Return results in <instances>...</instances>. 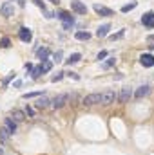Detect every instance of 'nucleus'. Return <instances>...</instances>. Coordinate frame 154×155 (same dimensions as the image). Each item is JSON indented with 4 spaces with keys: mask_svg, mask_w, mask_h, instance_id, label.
Instances as JSON below:
<instances>
[{
    "mask_svg": "<svg viewBox=\"0 0 154 155\" xmlns=\"http://www.w3.org/2000/svg\"><path fill=\"white\" fill-rule=\"evenodd\" d=\"M37 56H38L42 61H45V60L49 58V49H47V47H40L38 51H37Z\"/></svg>",
    "mask_w": 154,
    "mask_h": 155,
    "instance_id": "obj_16",
    "label": "nucleus"
},
{
    "mask_svg": "<svg viewBox=\"0 0 154 155\" xmlns=\"http://www.w3.org/2000/svg\"><path fill=\"white\" fill-rule=\"evenodd\" d=\"M114 99H116L114 90H105L103 94H100V103L102 105H111V103H114Z\"/></svg>",
    "mask_w": 154,
    "mask_h": 155,
    "instance_id": "obj_3",
    "label": "nucleus"
},
{
    "mask_svg": "<svg viewBox=\"0 0 154 155\" xmlns=\"http://www.w3.org/2000/svg\"><path fill=\"white\" fill-rule=\"evenodd\" d=\"M40 74H42V69H40V67H33V71H31V78H33V79H38Z\"/></svg>",
    "mask_w": 154,
    "mask_h": 155,
    "instance_id": "obj_26",
    "label": "nucleus"
},
{
    "mask_svg": "<svg viewBox=\"0 0 154 155\" xmlns=\"http://www.w3.org/2000/svg\"><path fill=\"white\" fill-rule=\"evenodd\" d=\"M51 2H53V4H58V2H60V0H51Z\"/></svg>",
    "mask_w": 154,
    "mask_h": 155,
    "instance_id": "obj_36",
    "label": "nucleus"
},
{
    "mask_svg": "<svg viewBox=\"0 0 154 155\" xmlns=\"http://www.w3.org/2000/svg\"><path fill=\"white\" fill-rule=\"evenodd\" d=\"M24 67H26V71H33V63H29V61H27Z\"/></svg>",
    "mask_w": 154,
    "mask_h": 155,
    "instance_id": "obj_34",
    "label": "nucleus"
},
{
    "mask_svg": "<svg viewBox=\"0 0 154 155\" xmlns=\"http://www.w3.org/2000/svg\"><path fill=\"white\" fill-rule=\"evenodd\" d=\"M9 137H11V134H9L5 128H0V143H2V144H5V143L9 141Z\"/></svg>",
    "mask_w": 154,
    "mask_h": 155,
    "instance_id": "obj_20",
    "label": "nucleus"
},
{
    "mask_svg": "<svg viewBox=\"0 0 154 155\" xmlns=\"http://www.w3.org/2000/svg\"><path fill=\"white\" fill-rule=\"evenodd\" d=\"M136 2H131V4H127V5H123L121 7V13H129V11H132V9H136Z\"/></svg>",
    "mask_w": 154,
    "mask_h": 155,
    "instance_id": "obj_22",
    "label": "nucleus"
},
{
    "mask_svg": "<svg viewBox=\"0 0 154 155\" xmlns=\"http://www.w3.org/2000/svg\"><path fill=\"white\" fill-rule=\"evenodd\" d=\"M149 92H151V87H149V85H142V87L134 92V97H136V99H142V97H145Z\"/></svg>",
    "mask_w": 154,
    "mask_h": 155,
    "instance_id": "obj_13",
    "label": "nucleus"
},
{
    "mask_svg": "<svg viewBox=\"0 0 154 155\" xmlns=\"http://www.w3.org/2000/svg\"><path fill=\"white\" fill-rule=\"evenodd\" d=\"M65 74H67V76H71L73 79H80V76H78L76 72H65Z\"/></svg>",
    "mask_w": 154,
    "mask_h": 155,
    "instance_id": "obj_33",
    "label": "nucleus"
},
{
    "mask_svg": "<svg viewBox=\"0 0 154 155\" xmlns=\"http://www.w3.org/2000/svg\"><path fill=\"white\" fill-rule=\"evenodd\" d=\"M132 97V90L131 88H121L120 96H118V101L120 103H129V99Z\"/></svg>",
    "mask_w": 154,
    "mask_h": 155,
    "instance_id": "obj_11",
    "label": "nucleus"
},
{
    "mask_svg": "<svg viewBox=\"0 0 154 155\" xmlns=\"http://www.w3.org/2000/svg\"><path fill=\"white\" fill-rule=\"evenodd\" d=\"M24 114H26V116H29V117H33V116H35V110H33V108H31V107H27V108H26V112H24Z\"/></svg>",
    "mask_w": 154,
    "mask_h": 155,
    "instance_id": "obj_32",
    "label": "nucleus"
},
{
    "mask_svg": "<svg viewBox=\"0 0 154 155\" xmlns=\"http://www.w3.org/2000/svg\"><path fill=\"white\" fill-rule=\"evenodd\" d=\"M4 128H5V130H7V132L11 134V135H13V134L16 132V123H15V121H13L11 117H7V119L4 121Z\"/></svg>",
    "mask_w": 154,
    "mask_h": 155,
    "instance_id": "obj_14",
    "label": "nucleus"
},
{
    "mask_svg": "<svg viewBox=\"0 0 154 155\" xmlns=\"http://www.w3.org/2000/svg\"><path fill=\"white\" fill-rule=\"evenodd\" d=\"M13 121H15V123H22V121H24V119H26V114H24V112H22V110H13Z\"/></svg>",
    "mask_w": 154,
    "mask_h": 155,
    "instance_id": "obj_17",
    "label": "nucleus"
},
{
    "mask_svg": "<svg viewBox=\"0 0 154 155\" xmlns=\"http://www.w3.org/2000/svg\"><path fill=\"white\" fill-rule=\"evenodd\" d=\"M105 58H107V51H100V52H98V56H96V60H98V61H102V60H105Z\"/></svg>",
    "mask_w": 154,
    "mask_h": 155,
    "instance_id": "obj_30",
    "label": "nucleus"
},
{
    "mask_svg": "<svg viewBox=\"0 0 154 155\" xmlns=\"http://www.w3.org/2000/svg\"><path fill=\"white\" fill-rule=\"evenodd\" d=\"M109 31H111V24H103V25H100V27L96 29V36H98V38H105V36L109 35Z\"/></svg>",
    "mask_w": 154,
    "mask_h": 155,
    "instance_id": "obj_12",
    "label": "nucleus"
},
{
    "mask_svg": "<svg viewBox=\"0 0 154 155\" xmlns=\"http://www.w3.org/2000/svg\"><path fill=\"white\" fill-rule=\"evenodd\" d=\"M64 76H65V72H56L54 76L51 78V81H53V83H56V81H62V79H64Z\"/></svg>",
    "mask_w": 154,
    "mask_h": 155,
    "instance_id": "obj_27",
    "label": "nucleus"
},
{
    "mask_svg": "<svg viewBox=\"0 0 154 155\" xmlns=\"http://www.w3.org/2000/svg\"><path fill=\"white\" fill-rule=\"evenodd\" d=\"M40 69H42V74H44V72H49V71L53 69V61H49V60H45V61H42V65H40Z\"/></svg>",
    "mask_w": 154,
    "mask_h": 155,
    "instance_id": "obj_21",
    "label": "nucleus"
},
{
    "mask_svg": "<svg viewBox=\"0 0 154 155\" xmlns=\"http://www.w3.org/2000/svg\"><path fill=\"white\" fill-rule=\"evenodd\" d=\"M0 155H4V150H2V146H0Z\"/></svg>",
    "mask_w": 154,
    "mask_h": 155,
    "instance_id": "obj_37",
    "label": "nucleus"
},
{
    "mask_svg": "<svg viewBox=\"0 0 154 155\" xmlns=\"http://www.w3.org/2000/svg\"><path fill=\"white\" fill-rule=\"evenodd\" d=\"M18 38L22 40V41H26V43H29V41L33 40V33H31V29H29V27H20V31H18Z\"/></svg>",
    "mask_w": 154,
    "mask_h": 155,
    "instance_id": "obj_7",
    "label": "nucleus"
},
{
    "mask_svg": "<svg viewBox=\"0 0 154 155\" xmlns=\"http://www.w3.org/2000/svg\"><path fill=\"white\" fill-rule=\"evenodd\" d=\"M0 13H2L4 18H11V16L15 15V5H13V2H4L2 7H0Z\"/></svg>",
    "mask_w": 154,
    "mask_h": 155,
    "instance_id": "obj_2",
    "label": "nucleus"
},
{
    "mask_svg": "<svg viewBox=\"0 0 154 155\" xmlns=\"http://www.w3.org/2000/svg\"><path fill=\"white\" fill-rule=\"evenodd\" d=\"M80 60H82V54H80V52H75V54H71V56L65 60V63H67V65H73V63H78Z\"/></svg>",
    "mask_w": 154,
    "mask_h": 155,
    "instance_id": "obj_19",
    "label": "nucleus"
},
{
    "mask_svg": "<svg viewBox=\"0 0 154 155\" xmlns=\"http://www.w3.org/2000/svg\"><path fill=\"white\" fill-rule=\"evenodd\" d=\"M49 103H51V101H49L45 96H42L38 101L35 103V107H37V108H40V110H44V108H47V107H49Z\"/></svg>",
    "mask_w": 154,
    "mask_h": 155,
    "instance_id": "obj_15",
    "label": "nucleus"
},
{
    "mask_svg": "<svg viewBox=\"0 0 154 155\" xmlns=\"http://www.w3.org/2000/svg\"><path fill=\"white\" fill-rule=\"evenodd\" d=\"M93 9L100 15V16H113V9H109V7H105V5H100V4H94L93 5Z\"/></svg>",
    "mask_w": 154,
    "mask_h": 155,
    "instance_id": "obj_8",
    "label": "nucleus"
},
{
    "mask_svg": "<svg viewBox=\"0 0 154 155\" xmlns=\"http://www.w3.org/2000/svg\"><path fill=\"white\" fill-rule=\"evenodd\" d=\"M83 107H93V105H98L100 103V94H89L83 97Z\"/></svg>",
    "mask_w": 154,
    "mask_h": 155,
    "instance_id": "obj_6",
    "label": "nucleus"
},
{
    "mask_svg": "<svg viewBox=\"0 0 154 155\" xmlns=\"http://www.w3.org/2000/svg\"><path fill=\"white\" fill-rule=\"evenodd\" d=\"M56 16L64 22V29H69V27L75 24V18L71 16V13H69V11H58V13H56Z\"/></svg>",
    "mask_w": 154,
    "mask_h": 155,
    "instance_id": "obj_1",
    "label": "nucleus"
},
{
    "mask_svg": "<svg viewBox=\"0 0 154 155\" xmlns=\"http://www.w3.org/2000/svg\"><path fill=\"white\" fill-rule=\"evenodd\" d=\"M15 76H16V74H15V72H11V74H9V76L5 78V79H4V87H7V83H9V81H11V79H15Z\"/></svg>",
    "mask_w": 154,
    "mask_h": 155,
    "instance_id": "obj_31",
    "label": "nucleus"
},
{
    "mask_svg": "<svg viewBox=\"0 0 154 155\" xmlns=\"http://www.w3.org/2000/svg\"><path fill=\"white\" fill-rule=\"evenodd\" d=\"M123 36H125V29H121V31H120V33H116V35H111L109 38H111V40H120V38H123Z\"/></svg>",
    "mask_w": 154,
    "mask_h": 155,
    "instance_id": "obj_28",
    "label": "nucleus"
},
{
    "mask_svg": "<svg viewBox=\"0 0 154 155\" xmlns=\"http://www.w3.org/2000/svg\"><path fill=\"white\" fill-rule=\"evenodd\" d=\"M67 99H69V96L67 94H60V96H56L53 101H51V107L56 110V108H62L65 103H67Z\"/></svg>",
    "mask_w": 154,
    "mask_h": 155,
    "instance_id": "obj_4",
    "label": "nucleus"
},
{
    "mask_svg": "<svg viewBox=\"0 0 154 155\" xmlns=\"http://www.w3.org/2000/svg\"><path fill=\"white\" fill-rule=\"evenodd\" d=\"M149 49H151V51H154V43H151V45H149Z\"/></svg>",
    "mask_w": 154,
    "mask_h": 155,
    "instance_id": "obj_35",
    "label": "nucleus"
},
{
    "mask_svg": "<svg viewBox=\"0 0 154 155\" xmlns=\"http://www.w3.org/2000/svg\"><path fill=\"white\" fill-rule=\"evenodd\" d=\"M114 63H116L114 58H107V61H103V63H102V69H111Z\"/></svg>",
    "mask_w": 154,
    "mask_h": 155,
    "instance_id": "obj_23",
    "label": "nucleus"
},
{
    "mask_svg": "<svg viewBox=\"0 0 154 155\" xmlns=\"http://www.w3.org/2000/svg\"><path fill=\"white\" fill-rule=\"evenodd\" d=\"M62 56H64V54H62V51H56V52L53 54V58H54L53 61H56V63H58V61H62Z\"/></svg>",
    "mask_w": 154,
    "mask_h": 155,
    "instance_id": "obj_29",
    "label": "nucleus"
},
{
    "mask_svg": "<svg viewBox=\"0 0 154 155\" xmlns=\"http://www.w3.org/2000/svg\"><path fill=\"white\" fill-rule=\"evenodd\" d=\"M140 63H142L143 67H149V69H151V67H154V56L149 54V52H147V54H142V56H140Z\"/></svg>",
    "mask_w": 154,
    "mask_h": 155,
    "instance_id": "obj_10",
    "label": "nucleus"
},
{
    "mask_svg": "<svg viewBox=\"0 0 154 155\" xmlns=\"http://www.w3.org/2000/svg\"><path fill=\"white\" fill-rule=\"evenodd\" d=\"M0 47H2V49H7V47H11V40L7 38V36H4V38L0 40Z\"/></svg>",
    "mask_w": 154,
    "mask_h": 155,
    "instance_id": "obj_25",
    "label": "nucleus"
},
{
    "mask_svg": "<svg viewBox=\"0 0 154 155\" xmlns=\"http://www.w3.org/2000/svg\"><path fill=\"white\" fill-rule=\"evenodd\" d=\"M71 9L76 13V15H87V5L80 0H73L71 2Z\"/></svg>",
    "mask_w": 154,
    "mask_h": 155,
    "instance_id": "obj_5",
    "label": "nucleus"
},
{
    "mask_svg": "<svg viewBox=\"0 0 154 155\" xmlns=\"http://www.w3.org/2000/svg\"><path fill=\"white\" fill-rule=\"evenodd\" d=\"M75 38L80 40V41H87V40L91 38V35H89L87 31H76V33H75Z\"/></svg>",
    "mask_w": 154,
    "mask_h": 155,
    "instance_id": "obj_18",
    "label": "nucleus"
},
{
    "mask_svg": "<svg viewBox=\"0 0 154 155\" xmlns=\"http://www.w3.org/2000/svg\"><path fill=\"white\" fill-rule=\"evenodd\" d=\"M38 96H44V92H27V94H24V96H22V97H24V99H31V97H38Z\"/></svg>",
    "mask_w": 154,
    "mask_h": 155,
    "instance_id": "obj_24",
    "label": "nucleus"
},
{
    "mask_svg": "<svg viewBox=\"0 0 154 155\" xmlns=\"http://www.w3.org/2000/svg\"><path fill=\"white\" fill-rule=\"evenodd\" d=\"M142 24H143L145 27L152 29V27H154V13H152V11H149V13H145V15L142 16Z\"/></svg>",
    "mask_w": 154,
    "mask_h": 155,
    "instance_id": "obj_9",
    "label": "nucleus"
}]
</instances>
